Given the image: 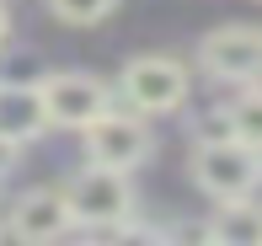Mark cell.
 Returning <instances> with one entry per match:
<instances>
[{
    "label": "cell",
    "mask_w": 262,
    "mask_h": 246,
    "mask_svg": "<svg viewBox=\"0 0 262 246\" xmlns=\"http://www.w3.org/2000/svg\"><path fill=\"white\" fill-rule=\"evenodd\" d=\"M187 91H193V75L171 54H145V59H128L123 70V97L134 113H171L187 102Z\"/></svg>",
    "instance_id": "3957f363"
},
{
    "label": "cell",
    "mask_w": 262,
    "mask_h": 246,
    "mask_svg": "<svg viewBox=\"0 0 262 246\" xmlns=\"http://www.w3.org/2000/svg\"><path fill=\"white\" fill-rule=\"evenodd\" d=\"M43 91V113L49 123L59 128H86L97 113H107V86L86 70H59V75H43L38 80Z\"/></svg>",
    "instance_id": "8992f818"
},
{
    "label": "cell",
    "mask_w": 262,
    "mask_h": 246,
    "mask_svg": "<svg viewBox=\"0 0 262 246\" xmlns=\"http://www.w3.org/2000/svg\"><path fill=\"white\" fill-rule=\"evenodd\" d=\"M209 236L225 246H262V209L246 198H220V214L209 219Z\"/></svg>",
    "instance_id": "9c48e42d"
},
{
    "label": "cell",
    "mask_w": 262,
    "mask_h": 246,
    "mask_svg": "<svg viewBox=\"0 0 262 246\" xmlns=\"http://www.w3.org/2000/svg\"><path fill=\"white\" fill-rule=\"evenodd\" d=\"M64 204H70V219H75V225L97 230V236H113L123 219H134V182H128V171L91 161V166L64 187Z\"/></svg>",
    "instance_id": "6da1fadb"
},
{
    "label": "cell",
    "mask_w": 262,
    "mask_h": 246,
    "mask_svg": "<svg viewBox=\"0 0 262 246\" xmlns=\"http://www.w3.org/2000/svg\"><path fill=\"white\" fill-rule=\"evenodd\" d=\"M49 128V113H43V91L32 80H0V134L27 145Z\"/></svg>",
    "instance_id": "ba28073f"
},
{
    "label": "cell",
    "mask_w": 262,
    "mask_h": 246,
    "mask_svg": "<svg viewBox=\"0 0 262 246\" xmlns=\"http://www.w3.org/2000/svg\"><path fill=\"white\" fill-rule=\"evenodd\" d=\"M86 155L97 161V166H118V171H134L150 161V128L139 113H97L86 128Z\"/></svg>",
    "instance_id": "5b68a950"
},
{
    "label": "cell",
    "mask_w": 262,
    "mask_h": 246,
    "mask_svg": "<svg viewBox=\"0 0 262 246\" xmlns=\"http://www.w3.org/2000/svg\"><path fill=\"white\" fill-rule=\"evenodd\" d=\"M193 182L220 204V198H252V187L262 182V150H252L246 139H204L193 155Z\"/></svg>",
    "instance_id": "7a4b0ae2"
},
{
    "label": "cell",
    "mask_w": 262,
    "mask_h": 246,
    "mask_svg": "<svg viewBox=\"0 0 262 246\" xmlns=\"http://www.w3.org/2000/svg\"><path fill=\"white\" fill-rule=\"evenodd\" d=\"M204 139H230V107H214V113L198 118V145Z\"/></svg>",
    "instance_id": "7c38bea8"
},
{
    "label": "cell",
    "mask_w": 262,
    "mask_h": 246,
    "mask_svg": "<svg viewBox=\"0 0 262 246\" xmlns=\"http://www.w3.org/2000/svg\"><path fill=\"white\" fill-rule=\"evenodd\" d=\"M70 225H75V219H70V204L54 187H38V193H27L11 209V236L16 241H59Z\"/></svg>",
    "instance_id": "52a82bcc"
},
{
    "label": "cell",
    "mask_w": 262,
    "mask_h": 246,
    "mask_svg": "<svg viewBox=\"0 0 262 246\" xmlns=\"http://www.w3.org/2000/svg\"><path fill=\"white\" fill-rule=\"evenodd\" d=\"M171 236H177V241H214V236H209V225H177Z\"/></svg>",
    "instance_id": "5bb4252c"
},
{
    "label": "cell",
    "mask_w": 262,
    "mask_h": 246,
    "mask_svg": "<svg viewBox=\"0 0 262 246\" xmlns=\"http://www.w3.org/2000/svg\"><path fill=\"white\" fill-rule=\"evenodd\" d=\"M16 155H21V145H16V139H6V134H0V177H6V171L16 166Z\"/></svg>",
    "instance_id": "4fadbf2b"
},
{
    "label": "cell",
    "mask_w": 262,
    "mask_h": 246,
    "mask_svg": "<svg viewBox=\"0 0 262 246\" xmlns=\"http://www.w3.org/2000/svg\"><path fill=\"white\" fill-rule=\"evenodd\" d=\"M198 64L220 86H252V80H262V32L241 27V21L235 27H214L198 43Z\"/></svg>",
    "instance_id": "277c9868"
},
{
    "label": "cell",
    "mask_w": 262,
    "mask_h": 246,
    "mask_svg": "<svg viewBox=\"0 0 262 246\" xmlns=\"http://www.w3.org/2000/svg\"><path fill=\"white\" fill-rule=\"evenodd\" d=\"M230 134L246 139L252 150H262V86H257V80H252V91L230 107Z\"/></svg>",
    "instance_id": "30bf717a"
},
{
    "label": "cell",
    "mask_w": 262,
    "mask_h": 246,
    "mask_svg": "<svg viewBox=\"0 0 262 246\" xmlns=\"http://www.w3.org/2000/svg\"><path fill=\"white\" fill-rule=\"evenodd\" d=\"M6 38H11V11H6V0H0V49H6Z\"/></svg>",
    "instance_id": "9a60e30c"
},
{
    "label": "cell",
    "mask_w": 262,
    "mask_h": 246,
    "mask_svg": "<svg viewBox=\"0 0 262 246\" xmlns=\"http://www.w3.org/2000/svg\"><path fill=\"white\" fill-rule=\"evenodd\" d=\"M49 6H54L59 21H70V27H97L118 0H49Z\"/></svg>",
    "instance_id": "8fae6325"
}]
</instances>
